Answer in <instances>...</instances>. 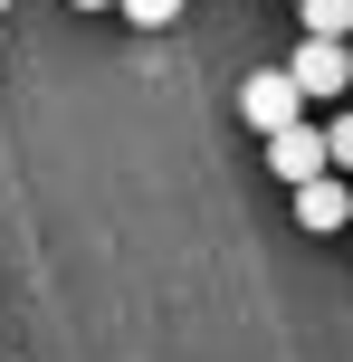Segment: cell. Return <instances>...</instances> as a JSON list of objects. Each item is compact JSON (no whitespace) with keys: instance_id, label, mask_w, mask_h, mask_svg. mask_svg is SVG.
I'll list each match as a JSON object with an SVG mask.
<instances>
[{"instance_id":"cell-4","label":"cell","mask_w":353,"mask_h":362,"mask_svg":"<svg viewBox=\"0 0 353 362\" xmlns=\"http://www.w3.org/2000/svg\"><path fill=\"white\" fill-rule=\"evenodd\" d=\"M344 219H353V181L344 172H316V181H296V229H344Z\"/></svg>"},{"instance_id":"cell-1","label":"cell","mask_w":353,"mask_h":362,"mask_svg":"<svg viewBox=\"0 0 353 362\" xmlns=\"http://www.w3.org/2000/svg\"><path fill=\"white\" fill-rule=\"evenodd\" d=\"M287 76H296V95H306V105H335V95L353 86V57H344V38H296Z\"/></svg>"},{"instance_id":"cell-8","label":"cell","mask_w":353,"mask_h":362,"mask_svg":"<svg viewBox=\"0 0 353 362\" xmlns=\"http://www.w3.org/2000/svg\"><path fill=\"white\" fill-rule=\"evenodd\" d=\"M76 10H115V0H76Z\"/></svg>"},{"instance_id":"cell-2","label":"cell","mask_w":353,"mask_h":362,"mask_svg":"<svg viewBox=\"0 0 353 362\" xmlns=\"http://www.w3.org/2000/svg\"><path fill=\"white\" fill-rule=\"evenodd\" d=\"M239 115H248V134L267 144L277 124H296V115H306V95H296V76H287V67H258V76L239 86Z\"/></svg>"},{"instance_id":"cell-7","label":"cell","mask_w":353,"mask_h":362,"mask_svg":"<svg viewBox=\"0 0 353 362\" xmlns=\"http://www.w3.org/2000/svg\"><path fill=\"white\" fill-rule=\"evenodd\" d=\"M115 10H125L134 29H172V19H182V0H115Z\"/></svg>"},{"instance_id":"cell-6","label":"cell","mask_w":353,"mask_h":362,"mask_svg":"<svg viewBox=\"0 0 353 362\" xmlns=\"http://www.w3.org/2000/svg\"><path fill=\"white\" fill-rule=\"evenodd\" d=\"M325 172L353 181V115H325Z\"/></svg>"},{"instance_id":"cell-5","label":"cell","mask_w":353,"mask_h":362,"mask_svg":"<svg viewBox=\"0 0 353 362\" xmlns=\"http://www.w3.org/2000/svg\"><path fill=\"white\" fill-rule=\"evenodd\" d=\"M306 38H353V0H296Z\"/></svg>"},{"instance_id":"cell-10","label":"cell","mask_w":353,"mask_h":362,"mask_svg":"<svg viewBox=\"0 0 353 362\" xmlns=\"http://www.w3.org/2000/svg\"><path fill=\"white\" fill-rule=\"evenodd\" d=\"M0 10H10V0H0Z\"/></svg>"},{"instance_id":"cell-3","label":"cell","mask_w":353,"mask_h":362,"mask_svg":"<svg viewBox=\"0 0 353 362\" xmlns=\"http://www.w3.org/2000/svg\"><path fill=\"white\" fill-rule=\"evenodd\" d=\"M267 172H277L287 191L325 172V124H316V115H296V124H277V134H267Z\"/></svg>"},{"instance_id":"cell-11","label":"cell","mask_w":353,"mask_h":362,"mask_svg":"<svg viewBox=\"0 0 353 362\" xmlns=\"http://www.w3.org/2000/svg\"><path fill=\"white\" fill-rule=\"evenodd\" d=\"M344 229H353V219H344Z\"/></svg>"},{"instance_id":"cell-9","label":"cell","mask_w":353,"mask_h":362,"mask_svg":"<svg viewBox=\"0 0 353 362\" xmlns=\"http://www.w3.org/2000/svg\"><path fill=\"white\" fill-rule=\"evenodd\" d=\"M344 57H353V38H344Z\"/></svg>"}]
</instances>
